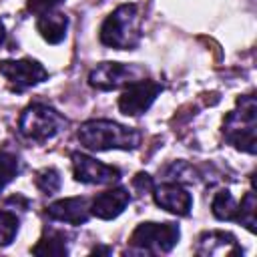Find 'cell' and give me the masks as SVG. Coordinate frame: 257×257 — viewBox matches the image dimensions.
I'll use <instances>...</instances> for the list:
<instances>
[{
    "mask_svg": "<svg viewBox=\"0 0 257 257\" xmlns=\"http://www.w3.org/2000/svg\"><path fill=\"white\" fill-rule=\"evenodd\" d=\"M78 141L90 151H108V149H137L141 143V133L137 128L118 124L114 120H86L78 128Z\"/></svg>",
    "mask_w": 257,
    "mask_h": 257,
    "instance_id": "obj_1",
    "label": "cell"
},
{
    "mask_svg": "<svg viewBox=\"0 0 257 257\" xmlns=\"http://www.w3.org/2000/svg\"><path fill=\"white\" fill-rule=\"evenodd\" d=\"M141 40V16L137 4H120L100 26V42L116 50H131Z\"/></svg>",
    "mask_w": 257,
    "mask_h": 257,
    "instance_id": "obj_2",
    "label": "cell"
},
{
    "mask_svg": "<svg viewBox=\"0 0 257 257\" xmlns=\"http://www.w3.org/2000/svg\"><path fill=\"white\" fill-rule=\"evenodd\" d=\"M255 128H257V100L253 94H245L237 100L235 110L225 116L223 135L239 151L255 153Z\"/></svg>",
    "mask_w": 257,
    "mask_h": 257,
    "instance_id": "obj_3",
    "label": "cell"
},
{
    "mask_svg": "<svg viewBox=\"0 0 257 257\" xmlns=\"http://www.w3.org/2000/svg\"><path fill=\"white\" fill-rule=\"evenodd\" d=\"M64 124H66L64 116H60L54 108H50L46 104H38V102L24 108V112L18 120V128H20L22 137L36 141V143L52 139Z\"/></svg>",
    "mask_w": 257,
    "mask_h": 257,
    "instance_id": "obj_4",
    "label": "cell"
},
{
    "mask_svg": "<svg viewBox=\"0 0 257 257\" xmlns=\"http://www.w3.org/2000/svg\"><path fill=\"white\" fill-rule=\"evenodd\" d=\"M179 227L175 223H141L131 235V247L143 253H169L179 241Z\"/></svg>",
    "mask_w": 257,
    "mask_h": 257,
    "instance_id": "obj_5",
    "label": "cell"
},
{
    "mask_svg": "<svg viewBox=\"0 0 257 257\" xmlns=\"http://www.w3.org/2000/svg\"><path fill=\"white\" fill-rule=\"evenodd\" d=\"M145 74L143 68L122 62H100L96 68L90 70L88 82L90 86L98 90H116L120 86H126L135 80H141Z\"/></svg>",
    "mask_w": 257,
    "mask_h": 257,
    "instance_id": "obj_6",
    "label": "cell"
},
{
    "mask_svg": "<svg viewBox=\"0 0 257 257\" xmlns=\"http://www.w3.org/2000/svg\"><path fill=\"white\" fill-rule=\"evenodd\" d=\"M0 74L8 80V86L14 92H22L42 80H46L48 72L46 68L32 58H20V60H2L0 62Z\"/></svg>",
    "mask_w": 257,
    "mask_h": 257,
    "instance_id": "obj_7",
    "label": "cell"
},
{
    "mask_svg": "<svg viewBox=\"0 0 257 257\" xmlns=\"http://www.w3.org/2000/svg\"><path fill=\"white\" fill-rule=\"evenodd\" d=\"M161 90H163V86L155 80H145V78L135 80V82L126 84V88L118 96V108L126 116L143 114L145 110H149V106L161 94Z\"/></svg>",
    "mask_w": 257,
    "mask_h": 257,
    "instance_id": "obj_8",
    "label": "cell"
},
{
    "mask_svg": "<svg viewBox=\"0 0 257 257\" xmlns=\"http://www.w3.org/2000/svg\"><path fill=\"white\" fill-rule=\"evenodd\" d=\"M72 173L78 183L86 185H110L120 179V171L116 167L98 163L82 153H72Z\"/></svg>",
    "mask_w": 257,
    "mask_h": 257,
    "instance_id": "obj_9",
    "label": "cell"
},
{
    "mask_svg": "<svg viewBox=\"0 0 257 257\" xmlns=\"http://www.w3.org/2000/svg\"><path fill=\"white\" fill-rule=\"evenodd\" d=\"M153 197H155V203L169 213H175L181 217L191 213L193 197L179 183H163L159 187H153Z\"/></svg>",
    "mask_w": 257,
    "mask_h": 257,
    "instance_id": "obj_10",
    "label": "cell"
},
{
    "mask_svg": "<svg viewBox=\"0 0 257 257\" xmlns=\"http://www.w3.org/2000/svg\"><path fill=\"white\" fill-rule=\"evenodd\" d=\"M46 215L54 221L70 223V225H82L90 217L88 199L84 197H66L60 201H54L46 207Z\"/></svg>",
    "mask_w": 257,
    "mask_h": 257,
    "instance_id": "obj_11",
    "label": "cell"
},
{
    "mask_svg": "<svg viewBox=\"0 0 257 257\" xmlns=\"http://www.w3.org/2000/svg\"><path fill=\"white\" fill-rule=\"evenodd\" d=\"M128 203H131L128 191L124 187H112V189H108V191H104L92 199L90 215L104 219V221H110V219L118 217Z\"/></svg>",
    "mask_w": 257,
    "mask_h": 257,
    "instance_id": "obj_12",
    "label": "cell"
},
{
    "mask_svg": "<svg viewBox=\"0 0 257 257\" xmlns=\"http://www.w3.org/2000/svg\"><path fill=\"white\" fill-rule=\"evenodd\" d=\"M197 253L211 257V255H231V253H243V249L237 245V239L231 233L225 231H205L197 239Z\"/></svg>",
    "mask_w": 257,
    "mask_h": 257,
    "instance_id": "obj_13",
    "label": "cell"
},
{
    "mask_svg": "<svg viewBox=\"0 0 257 257\" xmlns=\"http://www.w3.org/2000/svg\"><path fill=\"white\" fill-rule=\"evenodd\" d=\"M66 28H68V18L62 12H46L40 14L38 22H36V30L40 32V36L48 42V44H58L64 40L66 36Z\"/></svg>",
    "mask_w": 257,
    "mask_h": 257,
    "instance_id": "obj_14",
    "label": "cell"
},
{
    "mask_svg": "<svg viewBox=\"0 0 257 257\" xmlns=\"http://www.w3.org/2000/svg\"><path fill=\"white\" fill-rule=\"evenodd\" d=\"M32 253L34 255H44V257H64L68 253L66 235L62 231H56V229L44 231L40 241L32 247Z\"/></svg>",
    "mask_w": 257,
    "mask_h": 257,
    "instance_id": "obj_15",
    "label": "cell"
},
{
    "mask_svg": "<svg viewBox=\"0 0 257 257\" xmlns=\"http://www.w3.org/2000/svg\"><path fill=\"white\" fill-rule=\"evenodd\" d=\"M211 209H213V215L219 221H233L237 217V203H235L233 195L227 189L215 193L213 203H211Z\"/></svg>",
    "mask_w": 257,
    "mask_h": 257,
    "instance_id": "obj_16",
    "label": "cell"
},
{
    "mask_svg": "<svg viewBox=\"0 0 257 257\" xmlns=\"http://www.w3.org/2000/svg\"><path fill=\"white\" fill-rule=\"evenodd\" d=\"M255 207H257V199H255V193L253 191H249V193H245V197H243V201H241V205H237V217H235V221H239L241 225H245L251 233H255Z\"/></svg>",
    "mask_w": 257,
    "mask_h": 257,
    "instance_id": "obj_17",
    "label": "cell"
},
{
    "mask_svg": "<svg viewBox=\"0 0 257 257\" xmlns=\"http://www.w3.org/2000/svg\"><path fill=\"white\" fill-rule=\"evenodd\" d=\"M18 233V217L16 213L4 209L0 211V247L10 245Z\"/></svg>",
    "mask_w": 257,
    "mask_h": 257,
    "instance_id": "obj_18",
    "label": "cell"
},
{
    "mask_svg": "<svg viewBox=\"0 0 257 257\" xmlns=\"http://www.w3.org/2000/svg\"><path fill=\"white\" fill-rule=\"evenodd\" d=\"M34 183H36V187H38L42 193L52 195V193H56V191L60 189V173H58L56 169H52V167L42 169V171L36 173Z\"/></svg>",
    "mask_w": 257,
    "mask_h": 257,
    "instance_id": "obj_19",
    "label": "cell"
},
{
    "mask_svg": "<svg viewBox=\"0 0 257 257\" xmlns=\"http://www.w3.org/2000/svg\"><path fill=\"white\" fill-rule=\"evenodd\" d=\"M16 173H18V157L8 151H0V191L16 177Z\"/></svg>",
    "mask_w": 257,
    "mask_h": 257,
    "instance_id": "obj_20",
    "label": "cell"
},
{
    "mask_svg": "<svg viewBox=\"0 0 257 257\" xmlns=\"http://www.w3.org/2000/svg\"><path fill=\"white\" fill-rule=\"evenodd\" d=\"M60 2H64V0H28V2H26V8H28L32 14L40 16V14H46V12H50L52 8H56Z\"/></svg>",
    "mask_w": 257,
    "mask_h": 257,
    "instance_id": "obj_21",
    "label": "cell"
},
{
    "mask_svg": "<svg viewBox=\"0 0 257 257\" xmlns=\"http://www.w3.org/2000/svg\"><path fill=\"white\" fill-rule=\"evenodd\" d=\"M133 187L139 191V193H149V191H153V179L147 175V173H139L135 179H133Z\"/></svg>",
    "mask_w": 257,
    "mask_h": 257,
    "instance_id": "obj_22",
    "label": "cell"
},
{
    "mask_svg": "<svg viewBox=\"0 0 257 257\" xmlns=\"http://www.w3.org/2000/svg\"><path fill=\"white\" fill-rule=\"evenodd\" d=\"M110 251H112L110 247H94V249H92V253H96V255H98V253H104V255H108Z\"/></svg>",
    "mask_w": 257,
    "mask_h": 257,
    "instance_id": "obj_23",
    "label": "cell"
},
{
    "mask_svg": "<svg viewBox=\"0 0 257 257\" xmlns=\"http://www.w3.org/2000/svg\"><path fill=\"white\" fill-rule=\"evenodd\" d=\"M4 38H6V28H4V22L0 20V46H2V42H4Z\"/></svg>",
    "mask_w": 257,
    "mask_h": 257,
    "instance_id": "obj_24",
    "label": "cell"
}]
</instances>
